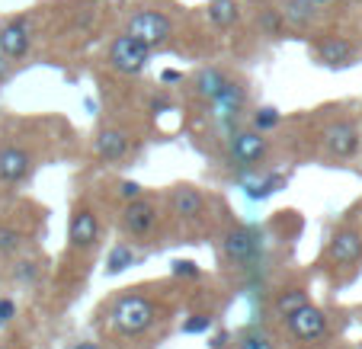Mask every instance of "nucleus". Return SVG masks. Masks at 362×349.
Returning a JSON list of instances; mask_svg holds the SVG:
<instances>
[{"label": "nucleus", "mask_w": 362, "mask_h": 349, "mask_svg": "<svg viewBox=\"0 0 362 349\" xmlns=\"http://www.w3.org/2000/svg\"><path fill=\"white\" fill-rule=\"evenodd\" d=\"M173 276H180V279H196L199 266L192 260H173Z\"/></svg>", "instance_id": "c85d7f7f"}, {"label": "nucleus", "mask_w": 362, "mask_h": 349, "mask_svg": "<svg viewBox=\"0 0 362 349\" xmlns=\"http://www.w3.org/2000/svg\"><path fill=\"white\" fill-rule=\"evenodd\" d=\"M238 349H276V343H273V336H269L267 330L250 327V330H244V333H240Z\"/></svg>", "instance_id": "4be33fe9"}, {"label": "nucleus", "mask_w": 362, "mask_h": 349, "mask_svg": "<svg viewBox=\"0 0 362 349\" xmlns=\"http://www.w3.org/2000/svg\"><path fill=\"white\" fill-rule=\"evenodd\" d=\"M29 167H33L29 151H23L16 144H4L0 148V183H20V179H26Z\"/></svg>", "instance_id": "4468645a"}, {"label": "nucleus", "mask_w": 362, "mask_h": 349, "mask_svg": "<svg viewBox=\"0 0 362 349\" xmlns=\"http://www.w3.org/2000/svg\"><path fill=\"white\" fill-rule=\"evenodd\" d=\"M228 340H231V333H228V330L215 333V336H212V349H225V346H228Z\"/></svg>", "instance_id": "473e14b6"}, {"label": "nucleus", "mask_w": 362, "mask_h": 349, "mask_svg": "<svg viewBox=\"0 0 362 349\" xmlns=\"http://www.w3.org/2000/svg\"><path fill=\"white\" fill-rule=\"evenodd\" d=\"M71 349H100V346H96V343H74Z\"/></svg>", "instance_id": "c9c22d12"}, {"label": "nucleus", "mask_w": 362, "mask_h": 349, "mask_svg": "<svg viewBox=\"0 0 362 349\" xmlns=\"http://www.w3.org/2000/svg\"><path fill=\"white\" fill-rule=\"evenodd\" d=\"M282 20L288 23V26H295V29H305L308 23L315 20L317 16V7L315 4H311V0H286V4H282Z\"/></svg>", "instance_id": "6ab92c4d"}, {"label": "nucleus", "mask_w": 362, "mask_h": 349, "mask_svg": "<svg viewBox=\"0 0 362 349\" xmlns=\"http://www.w3.org/2000/svg\"><path fill=\"white\" fill-rule=\"evenodd\" d=\"M125 32L154 52V48H160V45H167V42H170L173 23H170V16L160 13V10H138V13L129 20Z\"/></svg>", "instance_id": "7ed1b4c3"}, {"label": "nucleus", "mask_w": 362, "mask_h": 349, "mask_svg": "<svg viewBox=\"0 0 362 349\" xmlns=\"http://www.w3.org/2000/svg\"><path fill=\"white\" fill-rule=\"evenodd\" d=\"M228 154H231V164L234 167H250L263 164L269 154V141L263 138V131L257 129H240V131H231V144H228Z\"/></svg>", "instance_id": "39448f33"}, {"label": "nucleus", "mask_w": 362, "mask_h": 349, "mask_svg": "<svg viewBox=\"0 0 362 349\" xmlns=\"http://www.w3.org/2000/svg\"><path fill=\"white\" fill-rule=\"evenodd\" d=\"M0 349H16V346H0Z\"/></svg>", "instance_id": "4c0bfd02"}, {"label": "nucleus", "mask_w": 362, "mask_h": 349, "mask_svg": "<svg viewBox=\"0 0 362 349\" xmlns=\"http://www.w3.org/2000/svg\"><path fill=\"white\" fill-rule=\"evenodd\" d=\"M317 58L327 68H349L356 58V48H353V42L340 39V35H330V39H324L317 45Z\"/></svg>", "instance_id": "dca6fc26"}, {"label": "nucleus", "mask_w": 362, "mask_h": 349, "mask_svg": "<svg viewBox=\"0 0 362 349\" xmlns=\"http://www.w3.org/2000/svg\"><path fill=\"white\" fill-rule=\"evenodd\" d=\"M257 20H260V29H263V32L273 35V39H279L282 29H286V20H282V13H279V10H273V7L260 10V16H257Z\"/></svg>", "instance_id": "b1692460"}, {"label": "nucleus", "mask_w": 362, "mask_h": 349, "mask_svg": "<svg viewBox=\"0 0 362 349\" xmlns=\"http://www.w3.org/2000/svg\"><path fill=\"white\" fill-rule=\"evenodd\" d=\"M225 83H228V74L221 68H202L196 77H192V90H196V96L199 100H209V103L225 90Z\"/></svg>", "instance_id": "f3484780"}, {"label": "nucleus", "mask_w": 362, "mask_h": 349, "mask_svg": "<svg viewBox=\"0 0 362 349\" xmlns=\"http://www.w3.org/2000/svg\"><path fill=\"white\" fill-rule=\"evenodd\" d=\"M282 186H286V177H282V173H273V177L260 179V183L247 186V196H250V199H269L276 189H282Z\"/></svg>", "instance_id": "5701e85b"}, {"label": "nucleus", "mask_w": 362, "mask_h": 349, "mask_svg": "<svg viewBox=\"0 0 362 349\" xmlns=\"http://www.w3.org/2000/svg\"><path fill=\"white\" fill-rule=\"evenodd\" d=\"M29 45H33V29H29L26 16H16V20H10L0 29V55H7L10 61L26 55Z\"/></svg>", "instance_id": "9b49d317"}, {"label": "nucleus", "mask_w": 362, "mask_h": 349, "mask_svg": "<svg viewBox=\"0 0 362 349\" xmlns=\"http://www.w3.org/2000/svg\"><path fill=\"white\" fill-rule=\"evenodd\" d=\"M23 240H26V237H23L16 227H0V254H4V256L16 254V250L23 247Z\"/></svg>", "instance_id": "a878e982"}, {"label": "nucleus", "mask_w": 362, "mask_h": 349, "mask_svg": "<svg viewBox=\"0 0 362 349\" xmlns=\"http://www.w3.org/2000/svg\"><path fill=\"white\" fill-rule=\"evenodd\" d=\"M311 4H315V7H321V4H330V0H311Z\"/></svg>", "instance_id": "e433bc0d"}, {"label": "nucleus", "mask_w": 362, "mask_h": 349, "mask_svg": "<svg viewBox=\"0 0 362 349\" xmlns=\"http://www.w3.org/2000/svg\"><path fill=\"white\" fill-rule=\"evenodd\" d=\"M148 61H151V48L141 45L138 39H132L129 32L119 35V39H112V45H110V68L112 71L135 77L148 68Z\"/></svg>", "instance_id": "20e7f679"}, {"label": "nucleus", "mask_w": 362, "mask_h": 349, "mask_svg": "<svg viewBox=\"0 0 362 349\" xmlns=\"http://www.w3.org/2000/svg\"><path fill=\"white\" fill-rule=\"evenodd\" d=\"M16 317V304H13V298H0V327L4 324H10Z\"/></svg>", "instance_id": "7c9ffc66"}, {"label": "nucleus", "mask_w": 362, "mask_h": 349, "mask_svg": "<svg viewBox=\"0 0 362 349\" xmlns=\"http://www.w3.org/2000/svg\"><path fill=\"white\" fill-rule=\"evenodd\" d=\"M260 256H263V231L247 227V225L228 227L225 237H221V260L228 266L253 269L260 263Z\"/></svg>", "instance_id": "f257e3e1"}, {"label": "nucleus", "mask_w": 362, "mask_h": 349, "mask_svg": "<svg viewBox=\"0 0 362 349\" xmlns=\"http://www.w3.org/2000/svg\"><path fill=\"white\" fill-rule=\"evenodd\" d=\"M154 225H158V206H154L151 199L138 196V199H132V202H125L122 231L129 234V237H144V234H151Z\"/></svg>", "instance_id": "0eeeda50"}, {"label": "nucleus", "mask_w": 362, "mask_h": 349, "mask_svg": "<svg viewBox=\"0 0 362 349\" xmlns=\"http://www.w3.org/2000/svg\"><path fill=\"white\" fill-rule=\"evenodd\" d=\"M324 144H327V151L334 154V158H353L356 151H359V129H356V122H349V119H337L334 125H327V131H324Z\"/></svg>", "instance_id": "9d476101"}, {"label": "nucleus", "mask_w": 362, "mask_h": 349, "mask_svg": "<svg viewBox=\"0 0 362 349\" xmlns=\"http://www.w3.org/2000/svg\"><path fill=\"white\" fill-rule=\"evenodd\" d=\"M244 103H247V90L240 87V83H234V81H228L225 90L212 100L215 119H218V125L225 131H238L234 125H238V116H240V110H244Z\"/></svg>", "instance_id": "1a4fd4ad"}, {"label": "nucleus", "mask_w": 362, "mask_h": 349, "mask_svg": "<svg viewBox=\"0 0 362 349\" xmlns=\"http://www.w3.org/2000/svg\"><path fill=\"white\" fill-rule=\"evenodd\" d=\"M154 324V304L144 295H122L112 304V327L122 336H141Z\"/></svg>", "instance_id": "f03ea898"}, {"label": "nucleus", "mask_w": 362, "mask_h": 349, "mask_svg": "<svg viewBox=\"0 0 362 349\" xmlns=\"http://www.w3.org/2000/svg\"><path fill=\"white\" fill-rule=\"evenodd\" d=\"M209 20L218 29H231L234 23L240 20L238 0H212V4H209Z\"/></svg>", "instance_id": "aec40b11"}, {"label": "nucleus", "mask_w": 362, "mask_h": 349, "mask_svg": "<svg viewBox=\"0 0 362 349\" xmlns=\"http://www.w3.org/2000/svg\"><path fill=\"white\" fill-rule=\"evenodd\" d=\"M135 263V250L129 244H116L110 250V260H106V276H119Z\"/></svg>", "instance_id": "412c9836"}, {"label": "nucleus", "mask_w": 362, "mask_h": 349, "mask_svg": "<svg viewBox=\"0 0 362 349\" xmlns=\"http://www.w3.org/2000/svg\"><path fill=\"white\" fill-rule=\"evenodd\" d=\"M119 196H122L125 202H132V199L141 196V186H138L135 179H122V183H119Z\"/></svg>", "instance_id": "c756f323"}, {"label": "nucleus", "mask_w": 362, "mask_h": 349, "mask_svg": "<svg viewBox=\"0 0 362 349\" xmlns=\"http://www.w3.org/2000/svg\"><path fill=\"white\" fill-rule=\"evenodd\" d=\"M170 206H173V215L183 221H199L205 215V196L189 183H180L173 186L170 192Z\"/></svg>", "instance_id": "ddd939ff"}, {"label": "nucleus", "mask_w": 362, "mask_h": 349, "mask_svg": "<svg viewBox=\"0 0 362 349\" xmlns=\"http://www.w3.org/2000/svg\"><path fill=\"white\" fill-rule=\"evenodd\" d=\"M212 327V314H192L189 321L183 324V333H202V330Z\"/></svg>", "instance_id": "cd10ccee"}, {"label": "nucleus", "mask_w": 362, "mask_h": 349, "mask_svg": "<svg viewBox=\"0 0 362 349\" xmlns=\"http://www.w3.org/2000/svg\"><path fill=\"white\" fill-rule=\"evenodd\" d=\"M93 154L103 164H112V160H122L129 154V135L119 129H103L93 141Z\"/></svg>", "instance_id": "2eb2a0df"}, {"label": "nucleus", "mask_w": 362, "mask_h": 349, "mask_svg": "<svg viewBox=\"0 0 362 349\" xmlns=\"http://www.w3.org/2000/svg\"><path fill=\"white\" fill-rule=\"evenodd\" d=\"M279 125V110H273V106H260V110L253 112V129L257 131H269Z\"/></svg>", "instance_id": "393cba45"}, {"label": "nucleus", "mask_w": 362, "mask_h": 349, "mask_svg": "<svg viewBox=\"0 0 362 349\" xmlns=\"http://www.w3.org/2000/svg\"><path fill=\"white\" fill-rule=\"evenodd\" d=\"M308 302H311V298H308L305 288H301V285H288V288H282V292H276V298H273V314L286 321L292 311H298L301 304H308Z\"/></svg>", "instance_id": "a211bd4d"}, {"label": "nucleus", "mask_w": 362, "mask_h": 349, "mask_svg": "<svg viewBox=\"0 0 362 349\" xmlns=\"http://www.w3.org/2000/svg\"><path fill=\"white\" fill-rule=\"evenodd\" d=\"M362 256V234L353 231V227H343L330 237V247H327V263L334 266H349Z\"/></svg>", "instance_id": "f8f14e48"}, {"label": "nucleus", "mask_w": 362, "mask_h": 349, "mask_svg": "<svg viewBox=\"0 0 362 349\" xmlns=\"http://www.w3.org/2000/svg\"><path fill=\"white\" fill-rule=\"evenodd\" d=\"M170 110V100H167V96H154V100H151V112H167Z\"/></svg>", "instance_id": "2f4dec72"}, {"label": "nucleus", "mask_w": 362, "mask_h": 349, "mask_svg": "<svg viewBox=\"0 0 362 349\" xmlns=\"http://www.w3.org/2000/svg\"><path fill=\"white\" fill-rule=\"evenodd\" d=\"M100 240V221H96L93 208L77 206L68 221V244L71 250H90Z\"/></svg>", "instance_id": "6e6552de"}, {"label": "nucleus", "mask_w": 362, "mask_h": 349, "mask_svg": "<svg viewBox=\"0 0 362 349\" xmlns=\"http://www.w3.org/2000/svg\"><path fill=\"white\" fill-rule=\"evenodd\" d=\"M13 279L23 282V285H26V282H35V279H39V266H35L33 260H20L13 266Z\"/></svg>", "instance_id": "bb28decb"}, {"label": "nucleus", "mask_w": 362, "mask_h": 349, "mask_svg": "<svg viewBox=\"0 0 362 349\" xmlns=\"http://www.w3.org/2000/svg\"><path fill=\"white\" fill-rule=\"evenodd\" d=\"M160 81H164V83H180V81H183V74H180V71H164V74H160Z\"/></svg>", "instance_id": "72a5a7b5"}, {"label": "nucleus", "mask_w": 362, "mask_h": 349, "mask_svg": "<svg viewBox=\"0 0 362 349\" xmlns=\"http://www.w3.org/2000/svg\"><path fill=\"white\" fill-rule=\"evenodd\" d=\"M286 327L295 340H305V343L321 340V336L327 333V314H324L317 304L308 302V304H301L298 311H292V314L286 317Z\"/></svg>", "instance_id": "423d86ee"}, {"label": "nucleus", "mask_w": 362, "mask_h": 349, "mask_svg": "<svg viewBox=\"0 0 362 349\" xmlns=\"http://www.w3.org/2000/svg\"><path fill=\"white\" fill-rule=\"evenodd\" d=\"M10 74V58L7 55H0V81Z\"/></svg>", "instance_id": "f704fd0d"}]
</instances>
